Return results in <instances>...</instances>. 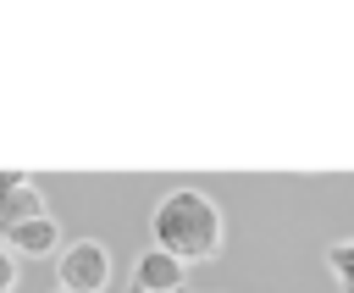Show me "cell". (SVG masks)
I'll return each mask as SVG.
<instances>
[{"instance_id":"cell-1","label":"cell","mask_w":354,"mask_h":293,"mask_svg":"<svg viewBox=\"0 0 354 293\" xmlns=\"http://www.w3.org/2000/svg\"><path fill=\"white\" fill-rule=\"evenodd\" d=\"M149 238H155V249L177 254L183 265H199V260L221 254L227 221H221V205L205 188H171L149 210Z\"/></svg>"},{"instance_id":"cell-2","label":"cell","mask_w":354,"mask_h":293,"mask_svg":"<svg viewBox=\"0 0 354 293\" xmlns=\"http://www.w3.org/2000/svg\"><path fill=\"white\" fill-rule=\"evenodd\" d=\"M55 276L72 293H105L111 287V249L100 238H77L55 254Z\"/></svg>"},{"instance_id":"cell-3","label":"cell","mask_w":354,"mask_h":293,"mask_svg":"<svg viewBox=\"0 0 354 293\" xmlns=\"http://www.w3.org/2000/svg\"><path fill=\"white\" fill-rule=\"evenodd\" d=\"M183 287H188V265L177 254H166V249L149 243L133 260V293H183Z\"/></svg>"},{"instance_id":"cell-4","label":"cell","mask_w":354,"mask_h":293,"mask_svg":"<svg viewBox=\"0 0 354 293\" xmlns=\"http://www.w3.org/2000/svg\"><path fill=\"white\" fill-rule=\"evenodd\" d=\"M33 216H50V210H44V193L33 188V177H28V171H0V238H6L11 227L33 221Z\"/></svg>"},{"instance_id":"cell-5","label":"cell","mask_w":354,"mask_h":293,"mask_svg":"<svg viewBox=\"0 0 354 293\" xmlns=\"http://www.w3.org/2000/svg\"><path fill=\"white\" fill-rule=\"evenodd\" d=\"M0 243H6L17 260H50V254H61V249H66V243H61V227H55V216H33V221L11 227Z\"/></svg>"},{"instance_id":"cell-6","label":"cell","mask_w":354,"mask_h":293,"mask_svg":"<svg viewBox=\"0 0 354 293\" xmlns=\"http://www.w3.org/2000/svg\"><path fill=\"white\" fill-rule=\"evenodd\" d=\"M326 271H332V282H337L343 293H354V238L326 243Z\"/></svg>"},{"instance_id":"cell-7","label":"cell","mask_w":354,"mask_h":293,"mask_svg":"<svg viewBox=\"0 0 354 293\" xmlns=\"http://www.w3.org/2000/svg\"><path fill=\"white\" fill-rule=\"evenodd\" d=\"M0 293H17V254L0 243Z\"/></svg>"},{"instance_id":"cell-8","label":"cell","mask_w":354,"mask_h":293,"mask_svg":"<svg viewBox=\"0 0 354 293\" xmlns=\"http://www.w3.org/2000/svg\"><path fill=\"white\" fill-rule=\"evenodd\" d=\"M55 293H72V287H55Z\"/></svg>"},{"instance_id":"cell-9","label":"cell","mask_w":354,"mask_h":293,"mask_svg":"<svg viewBox=\"0 0 354 293\" xmlns=\"http://www.w3.org/2000/svg\"><path fill=\"white\" fill-rule=\"evenodd\" d=\"M183 293H188V287H183Z\"/></svg>"}]
</instances>
